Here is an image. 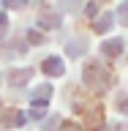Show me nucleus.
Instances as JSON below:
<instances>
[{
	"label": "nucleus",
	"mask_w": 128,
	"mask_h": 131,
	"mask_svg": "<svg viewBox=\"0 0 128 131\" xmlns=\"http://www.w3.org/2000/svg\"><path fill=\"white\" fill-rule=\"evenodd\" d=\"M112 25H114V16H112V14H104V16H98V19H96L93 30H96V33H106Z\"/></svg>",
	"instance_id": "obj_7"
},
{
	"label": "nucleus",
	"mask_w": 128,
	"mask_h": 131,
	"mask_svg": "<svg viewBox=\"0 0 128 131\" xmlns=\"http://www.w3.org/2000/svg\"><path fill=\"white\" fill-rule=\"evenodd\" d=\"M30 68H22V71H11V85H14V88H19V85H25V82L30 79Z\"/></svg>",
	"instance_id": "obj_8"
},
{
	"label": "nucleus",
	"mask_w": 128,
	"mask_h": 131,
	"mask_svg": "<svg viewBox=\"0 0 128 131\" xmlns=\"http://www.w3.org/2000/svg\"><path fill=\"white\" fill-rule=\"evenodd\" d=\"M57 19H60V16L49 14V16H44V19H41V25H44V27H57Z\"/></svg>",
	"instance_id": "obj_12"
},
{
	"label": "nucleus",
	"mask_w": 128,
	"mask_h": 131,
	"mask_svg": "<svg viewBox=\"0 0 128 131\" xmlns=\"http://www.w3.org/2000/svg\"><path fill=\"white\" fill-rule=\"evenodd\" d=\"M117 22H120V25H128V0L117 8Z\"/></svg>",
	"instance_id": "obj_11"
},
{
	"label": "nucleus",
	"mask_w": 128,
	"mask_h": 131,
	"mask_svg": "<svg viewBox=\"0 0 128 131\" xmlns=\"http://www.w3.org/2000/svg\"><path fill=\"white\" fill-rule=\"evenodd\" d=\"M57 123H60V117H49V123H44V131H52Z\"/></svg>",
	"instance_id": "obj_14"
},
{
	"label": "nucleus",
	"mask_w": 128,
	"mask_h": 131,
	"mask_svg": "<svg viewBox=\"0 0 128 131\" xmlns=\"http://www.w3.org/2000/svg\"><path fill=\"white\" fill-rule=\"evenodd\" d=\"M82 77H85V82H87L90 88H96V90H104L106 85H109V79H112V74L106 71L101 63H87Z\"/></svg>",
	"instance_id": "obj_1"
},
{
	"label": "nucleus",
	"mask_w": 128,
	"mask_h": 131,
	"mask_svg": "<svg viewBox=\"0 0 128 131\" xmlns=\"http://www.w3.org/2000/svg\"><path fill=\"white\" fill-rule=\"evenodd\" d=\"M41 68H44V74H49V77H63V71H65V66H63L60 57H46Z\"/></svg>",
	"instance_id": "obj_3"
},
{
	"label": "nucleus",
	"mask_w": 128,
	"mask_h": 131,
	"mask_svg": "<svg viewBox=\"0 0 128 131\" xmlns=\"http://www.w3.org/2000/svg\"><path fill=\"white\" fill-rule=\"evenodd\" d=\"M85 52V41H71V47H68V55L71 57H79Z\"/></svg>",
	"instance_id": "obj_10"
},
{
	"label": "nucleus",
	"mask_w": 128,
	"mask_h": 131,
	"mask_svg": "<svg viewBox=\"0 0 128 131\" xmlns=\"http://www.w3.org/2000/svg\"><path fill=\"white\" fill-rule=\"evenodd\" d=\"M25 3H27V0H6V6H8V8H22Z\"/></svg>",
	"instance_id": "obj_13"
},
{
	"label": "nucleus",
	"mask_w": 128,
	"mask_h": 131,
	"mask_svg": "<svg viewBox=\"0 0 128 131\" xmlns=\"http://www.w3.org/2000/svg\"><path fill=\"white\" fill-rule=\"evenodd\" d=\"M27 38H30L33 44H41V33H36V30H30V33H27Z\"/></svg>",
	"instance_id": "obj_15"
},
{
	"label": "nucleus",
	"mask_w": 128,
	"mask_h": 131,
	"mask_svg": "<svg viewBox=\"0 0 128 131\" xmlns=\"http://www.w3.org/2000/svg\"><path fill=\"white\" fill-rule=\"evenodd\" d=\"M49 98H52V88H49V85H38V88L30 93V101H33V104H46Z\"/></svg>",
	"instance_id": "obj_5"
},
{
	"label": "nucleus",
	"mask_w": 128,
	"mask_h": 131,
	"mask_svg": "<svg viewBox=\"0 0 128 131\" xmlns=\"http://www.w3.org/2000/svg\"><path fill=\"white\" fill-rule=\"evenodd\" d=\"M101 52H104L106 57H117V55L123 52V38H109V41H104Z\"/></svg>",
	"instance_id": "obj_6"
},
{
	"label": "nucleus",
	"mask_w": 128,
	"mask_h": 131,
	"mask_svg": "<svg viewBox=\"0 0 128 131\" xmlns=\"http://www.w3.org/2000/svg\"><path fill=\"white\" fill-rule=\"evenodd\" d=\"M6 22H8V19H6V16H3V14H0V36H3V33H6V27H8Z\"/></svg>",
	"instance_id": "obj_16"
},
{
	"label": "nucleus",
	"mask_w": 128,
	"mask_h": 131,
	"mask_svg": "<svg viewBox=\"0 0 128 131\" xmlns=\"http://www.w3.org/2000/svg\"><path fill=\"white\" fill-rule=\"evenodd\" d=\"M114 104H117V109H120L123 115H128V96L125 93H117V96H114Z\"/></svg>",
	"instance_id": "obj_9"
},
{
	"label": "nucleus",
	"mask_w": 128,
	"mask_h": 131,
	"mask_svg": "<svg viewBox=\"0 0 128 131\" xmlns=\"http://www.w3.org/2000/svg\"><path fill=\"white\" fill-rule=\"evenodd\" d=\"M0 123H3L6 128H16V126H22V123H25V115L19 112V109H8V112H3Z\"/></svg>",
	"instance_id": "obj_4"
},
{
	"label": "nucleus",
	"mask_w": 128,
	"mask_h": 131,
	"mask_svg": "<svg viewBox=\"0 0 128 131\" xmlns=\"http://www.w3.org/2000/svg\"><path fill=\"white\" fill-rule=\"evenodd\" d=\"M85 126H87L90 131H101L104 128V109H90L87 115H85Z\"/></svg>",
	"instance_id": "obj_2"
}]
</instances>
